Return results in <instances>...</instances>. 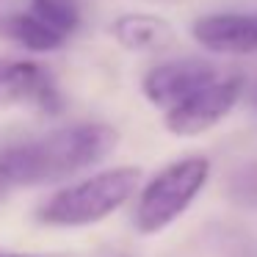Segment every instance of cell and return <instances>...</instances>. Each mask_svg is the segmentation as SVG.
I'll return each instance as SVG.
<instances>
[{
    "instance_id": "6",
    "label": "cell",
    "mask_w": 257,
    "mask_h": 257,
    "mask_svg": "<svg viewBox=\"0 0 257 257\" xmlns=\"http://www.w3.org/2000/svg\"><path fill=\"white\" fill-rule=\"evenodd\" d=\"M216 78H218V69L210 61H202V58H177V61H166L147 72L144 94L152 105L169 111L172 105H177L180 100H185L188 94H194L196 89L207 86Z\"/></svg>"
},
{
    "instance_id": "5",
    "label": "cell",
    "mask_w": 257,
    "mask_h": 257,
    "mask_svg": "<svg viewBox=\"0 0 257 257\" xmlns=\"http://www.w3.org/2000/svg\"><path fill=\"white\" fill-rule=\"evenodd\" d=\"M3 105H36L47 113H56L64 102L42 64L0 58V108Z\"/></svg>"
},
{
    "instance_id": "9",
    "label": "cell",
    "mask_w": 257,
    "mask_h": 257,
    "mask_svg": "<svg viewBox=\"0 0 257 257\" xmlns=\"http://www.w3.org/2000/svg\"><path fill=\"white\" fill-rule=\"evenodd\" d=\"M0 28L6 31L17 45L28 47V50H36V53H47V50H56L61 47L69 36H64L61 31H56L50 23L39 17V14H12L0 23Z\"/></svg>"
},
{
    "instance_id": "11",
    "label": "cell",
    "mask_w": 257,
    "mask_h": 257,
    "mask_svg": "<svg viewBox=\"0 0 257 257\" xmlns=\"http://www.w3.org/2000/svg\"><path fill=\"white\" fill-rule=\"evenodd\" d=\"M6 257H42V254H6ZM47 257H67V254H47Z\"/></svg>"
},
{
    "instance_id": "8",
    "label": "cell",
    "mask_w": 257,
    "mask_h": 257,
    "mask_svg": "<svg viewBox=\"0 0 257 257\" xmlns=\"http://www.w3.org/2000/svg\"><path fill=\"white\" fill-rule=\"evenodd\" d=\"M113 36L119 39V45L139 53L166 50L174 42L172 25L155 14H122L113 23Z\"/></svg>"
},
{
    "instance_id": "3",
    "label": "cell",
    "mask_w": 257,
    "mask_h": 257,
    "mask_svg": "<svg viewBox=\"0 0 257 257\" xmlns=\"http://www.w3.org/2000/svg\"><path fill=\"white\" fill-rule=\"evenodd\" d=\"M207 174H210V161L202 155L183 158L166 166L161 174H155L141 191L139 207H136L139 232L155 235L166 229L172 221H177L205 188Z\"/></svg>"
},
{
    "instance_id": "12",
    "label": "cell",
    "mask_w": 257,
    "mask_h": 257,
    "mask_svg": "<svg viewBox=\"0 0 257 257\" xmlns=\"http://www.w3.org/2000/svg\"><path fill=\"white\" fill-rule=\"evenodd\" d=\"M251 102H254V105H257V91H254V94H251Z\"/></svg>"
},
{
    "instance_id": "2",
    "label": "cell",
    "mask_w": 257,
    "mask_h": 257,
    "mask_svg": "<svg viewBox=\"0 0 257 257\" xmlns=\"http://www.w3.org/2000/svg\"><path fill=\"white\" fill-rule=\"evenodd\" d=\"M141 172L136 166H116L89 180L56 191L39 207V221L50 227H86L108 218L133 196Z\"/></svg>"
},
{
    "instance_id": "7",
    "label": "cell",
    "mask_w": 257,
    "mask_h": 257,
    "mask_svg": "<svg viewBox=\"0 0 257 257\" xmlns=\"http://www.w3.org/2000/svg\"><path fill=\"white\" fill-rule=\"evenodd\" d=\"M194 39L213 53H257V14H207L194 23Z\"/></svg>"
},
{
    "instance_id": "10",
    "label": "cell",
    "mask_w": 257,
    "mask_h": 257,
    "mask_svg": "<svg viewBox=\"0 0 257 257\" xmlns=\"http://www.w3.org/2000/svg\"><path fill=\"white\" fill-rule=\"evenodd\" d=\"M34 3V14H39L45 23H50L56 31L69 36L80 23V12L75 0H31Z\"/></svg>"
},
{
    "instance_id": "13",
    "label": "cell",
    "mask_w": 257,
    "mask_h": 257,
    "mask_svg": "<svg viewBox=\"0 0 257 257\" xmlns=\"http://www.w3.org/2000/svg\"><path fill=\"white\" fill-rule=\"evenodd\" d=\"M0 257H6V254H0Z\"/></svg>"
},
{
    "instance_id": "1",
    "label": "cell",
    "mask_w": 257,
    "mask_h": 257,
    "mask_svg": "<svg viewBox=\"0 0 257 257\" xmlns=\"http://www.w3.org/2000/svg\"><path fill=\"white\" fill-rule=\"evenodd\" d=\"M119 144L111 124L83 122L61 127L39 141L17 144L0 152V188L58 183L108 158Z\"/></svg>"
},
{
    "instance_id": "4",
    "label": "cell",
    "mask_w": 257,
    "mask_h": 257,
    "mask_svg": "<svg viewBox=\"0 0 257 257\" xmlns=\"http://www.w3.org/2000/svg\"><path fill=\"white\" fill-rule=\"evenodd\" d=\"M243 94V78H216L166 111V127L174 136H196L218 124Z\"/></svg>"
}]
</instances>
